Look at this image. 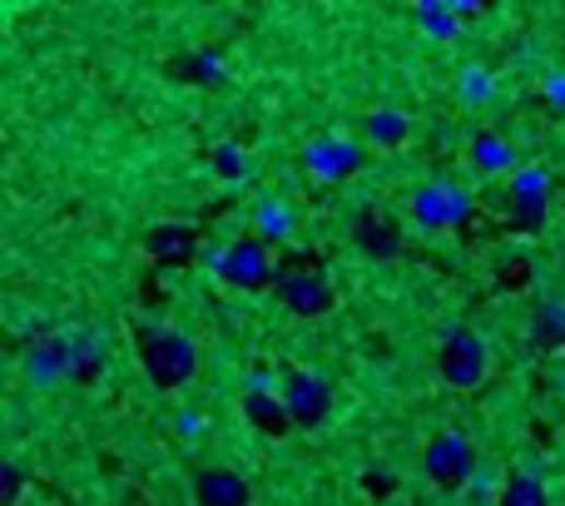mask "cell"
Listing matches in <instances>:
<instances>
[{
    "mask_svg": "<svg viewBox=\"0 0 565 506\" xmlns=\"http://www.w3.org/2000/svg\"><path fill=\"white\" fill-rule=\"evenodd\" d=\"M139 367L160 392L189 388L193 373H199V348L174 328H139Z\"/></svg>",
    "mask_w": 565,
    "mask_h": 506,
    "instance_id": "cell-1",
    "label": "cell"
},
{
    "mask_svg": "<svg viewBox=\"0 0 565 506\" xmlns=\"http://www.w3.org/2000/svg\"><path fill=\"white\" fill-rule=\"evenodd\" d=\"M496 506H551V496H545V486L535 482L531 472H516V476H506Z\"/></svg>",
    "mask_w": 565,
    "mask_h": 506,
    "instance_id": "cell-13",
    "label": "cell"
},
{
    "mask_svg": "<svg viewBox=\"0 0 565 506\" xmlns=\"http://www.w3.org/2000/svg\"><path fill=\"white\" fill-rule=\"evenodd\" d=\"M422 467H427V482H437L442 492H461L476 476V447L461 432H437L422 452Z\"/></svg>",
    "mask_w": 565,
    "mask_h": 506,
    "instance_id": "cell-3",
    "label": "cell"
},
{
    "mask_svg": "<svg viewBox=\"0 0 565 506\" xmlns=\"http://www.w3.org/2000/svg\"><path fill=\"white\" fill-rule=\"evenodd\" d=\"M248 502H254V486L234 467H203L193 476V506H248Z\"/></svg>",
    "mask_w": 565,
    "mask_h": 506,
    "instance_id": "cell-8",
    "label": "cell"
},
{
    "mask_svg": "<svg viewBox=\"0 0 565 506\" xmlns=\"http://www.w3.org/2000/svg\"><path fill=\"white\" fill-rule=\"evenodd\" d=\"M0 476H5V482H0V502L15 506V496H21V467L5 462V467H0Z\"/></svg>",
    "mask_w": 565,
    "mask_h": 506,
    "instance_id": "cell-20",
    "label": "cell"
},
{
    "mask_svg": "<svg viewBox=\"0 0 565 506\" xmlns=\"http://www.w3.org/2000/svg\"><path fill=\"white\" fill-rule=\"evenodd\" d=\"M303 273H322V254H318V248H298V254H283V259H278L273 283H283V279H303Z\"/></svg>",
    "mask_w": 565,
    "mask_h": 506,
    "instance_id": "cell-15",
    "label": "cell"
},
{
    "mask_svg": "<svg viewBox=\"0 0 565 506\" xmlns=\"http://www.w3.org/2000/svg\"><path fill=\"white\" fill-rule=\"evenodd\" d=\"M531 348L535 353H555L565 348V303L561 298H545L531 318Z\"/></svg>",
    "mask_w": 565,
    "mask_h": 506,
    "instance_id": "cell-12",
    "label": "cell"
},
{
    "mask_svg": "<svg viewBox=\"0 0 565 506\" xmlns=\"http://www.w3.org/2000/svg\"><path fill=\"white\" fill-rule=\"evenodd\" d=\"M244 417H248V427H258L263 437H289V432H293L289 402L278 398V392H263V388H248L244 392Z\"/></svg>",
    "mask_w": 565,
    "mask_h": 506,
    "instance_id": "cell-9",
    "label": "cell"
},
{
    "mask_svg": "<svg viewBox=\"0 0 565 506\" xmlns=\"http://www.w3.org/2000/svg\"><path fill=\"white\" fill-rule=\"evenodd\" d=\"M416 219L422 224H447V184H427L422 195H416Z\"/></svg>",
    "mask_w": 565,
    "mask_h": 506,
    "instance_id": "cell-16",
    "label": "cell"
},
{
    "mask_svg": "<svg viewBox=\"0 0 565 506\" xmlns=\"http://www.w3.org/2000/svg\"><path fill=\"white\" fill-rule=\"evenodd\" d=\"M437 373H442V383H447V388L476 392L481 383H486V373H491L486 343H481L471 328H451V333L442 338V348H437Z\"/></svg>",
    "mask_w": 565,
    "mask_h": 506,
    "instance_id": "cell-2",
    "label": "cell"
},
{
    "mask_svg": "<svg viewBox=\"0 0 565 506\" xmlns=\"http://www.w3.org/2000/svg\"><path fill=\"white\" fill-rule=\"evenodd\" d=\"M70 373H75L80 383H90V377L99 373V353H95V343H70Z\"/></svg>",
    "mask_w": 565,
    "mask_h": 506,
    "instance_id": "cell-17",
    "label": "cell"
},
{
    "mask_svg": "<svg viewBox=\"0 0 565 506\" xmlns=\"http://www.w3.org/2000/svg\"><path fill=\"white\" fill-rule=\"evenodd\" d=\"M416 21L427 25V35H437V40H451V35L461 31L457 11H451V5H432V0H422V5H416Z\"/></svg>",
    "mask_w": 565,
    "mask_h": 506,
    "instance_id": "cell-14",
    "label": "cell"
},
{
    "mask_svg": "<svg viewBox=\"0 0 565 506\" xmlns=\"http://www.w3.org/2000/svg\"><path fill=\"white\" fill-rule=\"evenodd\" d=\"M273 273L278 263L268 259V244L263 238H238V244L224 248L219 259V279L238 293H258V289H273Z\"/></svg>",
    "mask_w": 565,
    "mask_h": 506,
    "instance_id": "cell-4",
    "label": "cell"
},
{
    "mask_svg": "<svg viewBox=\"0 0 565 506\" xmlns=\"http://www.w3.org/2000/svg\"><path fill=\"white\" fill-rule=\"evenodd\" d=\"M144 254H150L160 269H184V263L199 254V234H193V224H179V219L154 224L150 234H144Z\"/></svg>",
    "mask_w": 565,
    "mask_h": 506,
    "instance_id": "cell-7",
    "label": "cell"
},
{
    "mask_svg": "<svg viewBox=\"0 0 565 506\" xmlns=\"http://www.w3.org/2000/svg\"><path fill=\"white\" fill-rule=\"evenodd\" d=\"M357 248H367L373 259H392V254H402V234H397L392 219L367 209V214L357 219Z\"/></svg>",
    "mask_w": 565,
    "mask_h": 506,
    "instance_id": "cell-11",
    "label": "cell"
},
{
    "mask_svg": "<svg viewBox=\"0 0 565 506\" xmlns=\"http://www.w3.org/2000/svg\"><path fill=\"white\" fill-rule=\"evenodd\" d=\"M511 224L521 234H535L545 224V174H516V189H511Z\"/></svg>",
    "mask_w": 565,
    "mask_h": 506,
    "instance_id": "cell-10",
    "label": "cell"
},
{
    "mask_svg": "<svg viewBox=\"0 0 565 506\" xmlns=\"http://www.w3.org/2000/svg\"><path fill=\"white\" fill-rule=\"evenodd\" d=\"M278 303L293 313V318H322V313H332V303H338V293H332L328 273H303V279H283L273 283Z\"/></svg>",
    "mask_w": 565,
    "mask_h": 506,
    "instance_id": "cell-6",
    "label": "cell"
},
{
    "mask_svg": "<svg viewBox=\"0 0 565 506\" xmlns=\"http://www.w3.org/2000/svg\"><path fill=\"white\" fill-rule=\"evenodd\" d=\"M476 160L486 164V169H506V164H511V154H506V144L496 140V134H481V140H476Z\"/></svg>",
    "mask_w": 565,
    "mask_h": 506,
    "instance_id": "cell-19",
    "label": "cell"
},
{
    "mask_svg": "<svg viewBox=\"0 0 565 506\" xmlns=\"http://www.w3.org/2000/svg\"><path fill=\"white\" fill-rule=\"evenodd\" d=\"M283 402H289L293 412V427L303 432H318L322 422H328L332 412V383L318 373H289V383H283Z\"/></svg>",
    "mask_w": 565,
    "mask_h": 506,
    "instance_id": "cell-5",
    "label": "cell"
},
{
    "mask_svg": "<svg viewBox=\"0 0 565 506\" xmlns=\"http://www.w3.org/2000/svg\"><path fill=\"white\" fill-rule=\"evenodd\" d=\"M373 134H377L382 144H397V140L407 134V119L392 115V109H377V115H373Z\"/></svg>",
    "mask_w": 565,
    "mask_h": 506,
    "instance_id": "cell-18",
    "label": "cell"
}]
</instances>
